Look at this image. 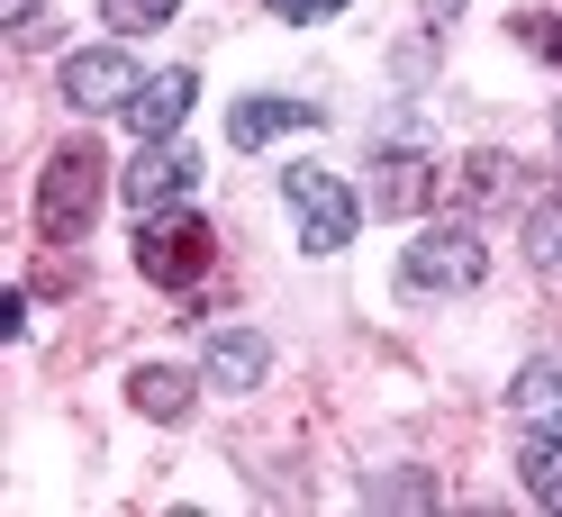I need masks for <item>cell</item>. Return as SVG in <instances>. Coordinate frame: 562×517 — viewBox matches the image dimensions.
Segmentation results:
<instances>
[{"label": "cell", "mask_w": 562, "mask_h": 517, "mask_svg": "<svg viewBox=\"0 0 562 517\" xmlns=\"http://www.w3.org/2000/svg\"><path fill=\"white\" fill-rule=\"evenodd\" d=\"M100 191H110V155L74 136V146H55L46 172H37V236L46 246H82L91 218H100Z\"/></svg>", "instance_id": "cell-1"}, {"label": "cell", "mask_w": 562, "mask_h": 517, "mask_svg": "<svg viewBox=\"0 0 562 517\" xmlns=\"http://www.w3.org/2000/svg\"><path fill=\"white\" fill-rule=\"evenodd\" d=\"M481 272H490V246H481L472 218H436V227H417L408 246H400V291H408V300L481 291Z\"/></svg>", "instance_id": "cell-2"}, {"label": "cell", "mask_w": 562, "mask_h": 517, "mask_svg": "<svg viewBox=\"0 0 562 517\" xmlns=\"http://www.w3.org/2000/svg\"><path fill=\"white\" fill-rule=\"evenodd\" d=\"M281 200H291V218H300V246H308V255H345V246H355L363 200L345 191V172H327V164H291V172H281Z\"/></svg>", "instance_id": "cell-3"}, {"label": "cell", "mask_w": 562, "mask_h": 517, "mask_svg": "<svg viewBox=\"0 0 562 517\" xmlns=\"http://www.w3.org/2000/svg\"><path fill=\"white\" fill-rule=\"evenodd\" d=\"M436 182H445V172H436V146H427L408 119H400V127H372V210H381V218H417V210L436 200Z\"/></svg>", "instance_id": "cell-4"}, {"label": "cell", "mask_w": 562, "mask_h": 517, "mask_svg": "<svg viewBox=\"0 0 562 517\" xmlns=\"http://www.w3.org/2000/svg\"><path fill=\"white\" fill-rule=\"evenodd\" d=\"M209 255H218V246H209V218L182 210V200L136 218V272H146V282L182 291V282H200V272H209Z\"/></svg>", "instance_id": "cell-5"}, {"label": "cell", "mask_w": 562, "mask_h": 517, "mask_svg": "<svg viewBox=\"0 0 562 517\" xmlns=\"http://www.w3.org/2000/svg\"><path fill=\"white\" fill-rule=\"evenodd\" d=\"M136 64H127V46H82V55H64V74H55V91L74 100L82 119H110V110H127L136 100Z\"/></svg>", "instance_id": "cell-6"}, {"label": "cell", "mask_w": 562, "mask_h": 517, "mask_svg": "<svg viewBox=\"0 0 562 517\" xmlns=\"http://www.w3.org/2000/svg\"><path fill=\"white\" fill-rule=\"evenodd\" d=\"M119 182H127V210H136V218H146V210H172V200H191L200 155H191V146H172V136H146Z\"/></svg>", "instance_id": "cell-7"}, {"label": "cell", "mask_w": 562, "mask_h": 517, "mask_svg": "<svg viewBox=\"0 0 562 517\" xmlns=\"http://www.w3.org/2000/svg\"><path fill=\"white\" fill-rule=\"evenodd\" d=\"M291 127H327V100H291V91H245L236 110H227V146H236V155H255V146H272V136H291Z\"/></svg>", "instance_id": "cell-8"}, {"label": "cell", "mask_w": 562, "mask_h": 517, "mask_svg": "<svg viewBox=\"0 0 562 517\" xmlns=\"http://www.w3.org/2000/svg\"><path fill=\"white\" fill-rule=\"evenodd\" d=\"M191 100H200V74H191V64H172V74H146V82H136V100H127L119 119L136 127V146H146V136H182Z\"/></svg>", "instance_id": "cell-9"}, {"label": "cell", "mask_w": 562, "mask_h": 517, "mask_svg": "<svg viewBox=\"0 0 562 517\" xmlns=\"http://www.w3.org/2000/svg\"><path fill=\"white\" fill-rule=\"evenodd\" d=\"M263 372H272V345L255 327H209V345H200V382L209 391H263Z\"/></svg>", "instance_id": "cell-10"}, {"label": "cell", "mask_w": 562, "mask_h": 517, "mask_svg": "<svg viewBox=\"0 0 562 517\" xmlns=\"http://www.w3.org/2000/svg\"><path fill=\"white\" fill-rule=\"evenodd\" d=\"M191 391H209V382H191V372H172V363H136L127 372V400L146 408V418H164V427L191 418Z\"/></svg>", "instance_id": "cell-11"}, {"label": "cell", "mask_w": 562, "mask_h": 517, "mask_svg": "<svg viewBox=\"0 0 562 517\" xmlns=\"http://www.w3.org/2000/svg\"><path fill=\"white\" fill-rule=\"evenodd\" d=\"M517 481H526V499L562 508V427H526L517 436Z\"/></svg>", "instance_id": "cell-12"}, {"label": "cell", "mask_w": 562, "mask_h": 517, "mask_svg": "<svg viewBox=\"0 0 562 517\" xmlns=\"http://www.w3.org/2000/svg\"><path fill=\"white\" fill-rule=\"evenodd\" d=\"M526 263H536V272H553V282H562V191L526 200Z\"/></svg>", "instance_id": "cell-13"}, {"label": "cell", "mask_w": 562, "mask_h": 517, "mask_svg": "<svg viewBox=\"0 0 562 517\" xmlns=\"http://www.w3.org/2000/svg\"><path fill=\"white\" fill-rule=\"evenodd\" d=\"M463 200H508L517 191V155H499V146H481V155H463Z\"/></svg>", "instance_id": "cell-14"}, {"label": "cell", "mask_w": 562, "mask_h": 517, "mask_svg": "<svg viewBox=\"0 0 562 517\" xmlns=\"http://www.w3.org/2000/svg\"><path fill=\"white\" fill-rule=\"evenodd\" d=\"M363 508H436V481H427V472H391V481H363Z\"/></svg>", "instance_id": "cell-15"}, {"label": "cell", "mask_w": 562, "mask_h": 517, "mask_svg": "<svg viewBox=\"0 0 562 517\" xmlns=\"http://www.w3.org/2000/svg\"><path fill=\"white\" fill-rule=\"evenodd\" d=\"M526 418H544V408H562V363H526L517 372V391H508Z\"/></svg>", "instance_id": "cell-16"}, {"label": "cell", "mask_w": 562, "mask_h": 517, "mask_svg": "<svg viewBox=\"0 0 562 517\" xmlns=\"http://www.w3.org/2000/svg\"><path fill=\"white\" fill-rule=\"evenodd\" d=\"M172 10H182V0H100V19H110L119 37H136V27H172Z\"/></svg>", "instance_id": "cell-17"}, {"label": "cell", "mask_w": 562, "mask_h": 517, "mask_svg": "<svg viewBox=\"0 0 562 517\" xmlns=\"http://www.w3.org/2000/svg\"><path fill=\"white\" fill-rule=\"evenodd\" d=\"M517 46H526V55H544V64H562V19H553V10L517 19Z\"/></svg>", "instance_id": "cell-18"}, {"label": "cell", "mask_w": 562, "mask_h": 517, "mask_svg": "<svg viewBox=\"0 0 562 517\" xmlns=\"http://www.w3.org/2000/svg\"><path fill=\"white\" fill-rule=\"evenodd\" d=\"M272 19H291V27H318V19H345V0H263Z\"/></svg>", "instance_id": "cell-19"}, {"label": "cell", "mask_w": 562, "mask_h": 517, "mask_svg": "<svg viewBox=\"0 0 562 517\" xmlns=\"http://www.w3.org/2000/svg\"><path fill=\"white\" fill-rule=\"evenodd\" d=\"M0 10H10V37H19V46L46 27V0H0Z\"/></svg>", "instance_id": "cell-20"}, {"label": "cell", "mask_w": 562, "mask_h": 517, "mask_svg": "<svg viewBox=\"0 0 562 517\" xmlns=\"http://www.w3.org/2000/svg\"><path fill=\"white\" fill-rule=\"evenodd\" d=\"M417 19H427V37H445V27L463 19V0H417Z\"/></svg>", "instance_id": "cell-21"}, {"label": "cell", "mask_w": 562, "mask_h": 517, "mask_svg": "<svg viewBox=\"0 0 562 517\" xmlns=\"http://www.w3.org/2000/svg\"><path fill=\"white\" fill-rule=\"evenodd\" d=\"M553 136H562V110H553Z\"/></svg>", "instance_id": "cell-22"}]
</instances>
